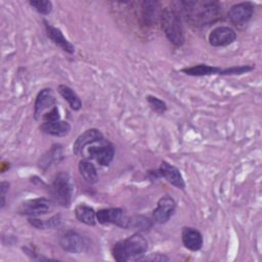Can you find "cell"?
<instances>
[{
    "label": "cell",
    "instance_id": "obj_27",
    "mask_svg": "<svg viewBox=\"0 0 262 262\" xmlns=\"http://www.w3.org/2000/svg\"><path fill=\"white\" fill-rule=\"evenodd\" d=\"M146 100L150 106V108L156 112L159 115L164 114L167 111V104L164 100L154 96V95H147L146 96Z\"/></svg>",
    "mask_w": 262,
    "mask_h": 262
},
{
    "label": "cell",
    "instance_id": "obj_16",
    "mask_svg": "<svg viewBox=\"0 0 262 262\" xmlns=\"http://www.w3.org/2000/svg\"><path fill=\"white\" fill-rule=\"evenodd\" d=\"M44 24H45V29H46V33H47L48 38H50V40L55 45L60 47L63 51L68 52V53H74V51H75L74 45L64 38L61 31L57 28H54V27L50 26L46 21H44Z\"/></svg>",
    "mask_w": 262,
    "mask_h": 262
},
{
    "label": "cell",
    "instance_id": "obj_29",
    "mask_svg": "<svg viewBox=\"0 0 262 262\" xmlns=\"http://www.w3.org/2000/svg\"><path fill=\"white\" fill-rule=\"evenodd\" d=\"M57 120H59V112H58L57 106L55 105L51 111H49L42 117L41 122L47 123V122H53V121H57Z\"/></svg>",
    "mask_w": 262,
    "mask_h": 262
},
{
    "label": "cell",
    "instance_id": "obj_11",
    "mask_svg": "<svg viewBox=\"0 0 262 262\" xmlns=\"http://www.w3.org/2000/svg\"><path fill=\"white\" fill-rule=\"evenodd\" d=\"M254 8L249 2H241L230 7L228 11V18L235 25H245L253 16Z\"/></svg>",
    "mask_w": 262,
    "mask_h": 262
},
{
    "label": "cell",
    "instance_id": "obj_30",
    "mask_svg": "<svg viewBox=\"0 0 262 262\" xmlns=\"http://www.w3.org/2000/svg\"><path fill=\"white\" fill-rule=\"evenodd\" d=\"M9 188V183L7 181H2L0 183V196H1V208L5 206V198H6V192L8 191Z\"/></svg>",
    "mask_w": 262,
    "mask_h": 262
},
{
    "label": "cell",
    "instance_id": "obj_17",
    "mask_svg": "<svg viewBox=\"0 0 262 262\" xmlns=\"http://www.w3.org/2000/svg\"><path fill=\"white\" fill-rule=\"evenodd\" d=\"M40 130L49 135L53 136H66L71 131V125L66 121H53V122H47V123H41Z\"/></svg>",
    "mask_w": 262,
    "mask_h": 262
},
{
    "label": "cell",
    "instance_id": "obj_23",
    "mask_svg": "<svg viewBox=\"0 0 262 262\" xmlns=\"http://www.w3.org/2000/svg\"><path fill=\"white\" fill-rule=\"evenodd\" d=\"M63 159V149L60 144H53L48 150L47 154H45L41 160L40 167L44 168V166L47 168L51 165V163H58Z\"/></svg>",
    "mask_w": 262,
    "mask_h": 262
},
{
    "label": "cell",
    "instance_id": "obj_4",
    "mask_svg": "<svg viewBox=\"0 0 262 262\" xmlns=\"http://www.w3.org/2000/svg\"><path fill=\"white\" fill-rule=\"evenodd\" d=\"M73 182L67 172H59L55 175L50 186L51 196L57 205L61 207H69L73 196Z\"/></svg>",
    "mask_w": 262,
    "mask_h": 262
},
{
    "label": "cell",
    "instance_id": "obj_20",
    "mask_svg": "<svg viewBox=\"0 0 262 262\" xmlns=\"http://www.w3.org/2000/svg\"><path fill=\"white\" fill-rule=\"evenodd\" d=\"M79 172L84 180L90 184H94L98 181V174L95 166L87 159H82L79 162Z\"/></svg>",
    "mask_w": 262,
    "mask_h": 262
},
{
    "label": "cell",
    "instance_id": "obj_9",
    "mask_svg": "<svg viewBox=\"0 0 262 262\" xmlns=\"http://www.w3.org/2000/svg\"><path fill=\"white\" fill-rule=\"evenodd\" d=\"M176 209V203L175 201L169 196L165 195L162 196L157 204L156 209L152 211V220L156 223L164 224L169 221V219L172 217Z\"/></svg>",
    "mask_w": 262,
    "mask_h": 262
},
{
    "label": "cell",
    "instance_id": "obj_18",
    "mask_svg": "<svg viewBox=\"0 0 262 262\" xmlns=\"http://www.w3.org/2000/svg\"><path fill=\"white\" fill-rule=\"evenodd\" d=\"M142 18L146 25H152L162 15V11L159 2L157 1H144L142 2Z\"/></svg>",
    "mask_w": 262,
    "mask_h": 262
},
{
    "label": "cell",
    "instance_id": "obj_14",
    "mask_svg": "<svg viewBox=\"0 0 262 262\" xmlns=\"http://www.w3.org/2000/svg\"><path fill=\"white\" fill-rule=\"evenodd\" d=\"M159 173L172 185L179 189H184L185 183L180 171L170 163L163 161L159 168Z\"/></svg>",
    "mask_w": 262,
    "mask_h": 262
},
{
    "label": "cell",
    "instance_id": "obj_2",
    "mask_svg": "<svg viewBox=\"0 0 262 262\" xmlns=\"http://www.w3.org/2000/svg\"><path fill=\"white\" fill-rule=\"evenodd\" d=\"M147 249L148 243L146 238L140 232H136L127 238L116 243L112 253L115 260L118 262H125L130 259H141Z\"/></svg>",
    "mask_w": 262,
    "mask_h": 262
},
{
    "label": "cell",
    "instance_id": "obj_31",
    "mask_svg": "<svg viewBox=\"0 0 262 262\" xmlns=\"http://www.w3.org/2000/svg\"><path fill=\"white\" fill-rule=\"evenodd\" d=\"M145 260H148V261H168L169 258L165 255H162V254H150V256L146 257Z\"/></svg>",
    "mask_w": 262,
    "mask_h": 262
},
{
    "label": "cell",
    "instance_id": "obj_10",
    "mask_svg": "<svg viewBox=\"0 0 262 262\" xmlns=\"http://www.w3.org/2000/svg\"><path fill=\"white\" fill-rule=\"evenodd\" d=\"M236 39V33L233 29L221 26L213 29L209 34L208 41L211 46L222 47L233 43Z\"/></svg>",
    "mask_w": 262,
    "mask_h": 262
},
{
    "label": "cell",
    "instance_id": "obj_25",
    "mask_svg": "<svg viewBox=\"0 0 262 262\" xmlns=\"http://www.w3.org/2000/svg\"><path fill=\"white\" fill-rule=\"evenodd\" d=\"M152 226V221L144 216H132L129 217L128 228H134L139 231L148 230Z\"/></svg>",
    "mask_w": 262,
    "mask_h": 262
},
{
    "label": "cell",
    "instance_id": "obj_21",
    "mask_svg": "<svg viewBox=\"0 0 262 262\" xmlns=\"http://www.w3.org/2000/svg\"><path fill=\"white\" fill-rule=\"evenodd\" d=\"M58 93L62 96L64 100L68 101L71 108L74 111H79L82 107V102L79 96L76 94V92L67 85H59L57 88Z\"/></svg>",
    "mask_w": 262,
    "mask_h": 262
},
{
    "label": "cell",
    "instance_id": "obj_1",
    "mask_svg": "<svg viewBox=\"0 0 262 262\" xmlns=\"http://www.w3.org/2000/svg\"><path fill=\"white\" fill-rule=\"evenodd\" d=\"M173 9L196 27L215 23L221 14V7L215 1H178Z\"/></svg>",
    "mask_w": 262,
    "mask_h": 262
},
{
    "label": "cell",
    "instance_id": "obj_12",
    "mask_svg": "<svg viewBox=\"0 0 262 262\" xmlns=\"http://www.w3.org/2000/svg\"><path fill=\"white\" fill-rule=\"evenodd\" d=\"M101 139H103V135L98 129H94V128L88 129L77 137L73 145V151L76 156L82 157L84 149L88 145L92 144L93 142L99 141Z\"/></svg>",
    "mask_w": 262,
    "mask_h": 262
},
{
    "label": "cell",
    "instance_id": "obj_3",
    "mask_svg": "<svg viewBox=\"0 0 262 262\" xmlns=\"http://www.w3.org/2000/svg\"><path fill=\"white\" fill-rule=\"evenodd\" d=\"M161 24L164 33L171 43L181 46L184 43V34L180 15L173 9H165L162 11Z\"/></svg>",
    "mask_w": 262,
    "mask_h": 262
},
{
    "label": "cell",
    "instance_id": "obj_6",
    "mask_svg": "<svg viewBox=\"0 0 262 262\" xmlns=\"http://www.w3.org/2000/svg\"><path fill=\"white\" fill-rule=\"evenodd\" d=\"M96 220L100 224H115L122 228H128L129 217L120 208L101 209L96 212Z\"/></svg>",
    "mask_w": 262,
    "mask_h": 262
},
{
    "label": "cell",
    "instance_id": "obj_26",
    "mask_svg": "<svg viewBox=\"0 0 262 262\" xmlns=\"http://www.w3.org/2000/svg\"><path fill=\"white\" fill-rule=\"evenodd\" d=\"M29 3L40 14L46 15L52 10V2L48 0H32Z\"/></svg>",
    "mask_w": 262,
    "mask_h": 262
},
{
    "label": "cell",
    "instance_id": "obj_5",
    "mask_svg": "<svg viewBox=\"0 0 262 262\" xmlns=\"http://www.w3.org/2000/svg\"><path fill=\"white\" fill-rule=\"evenodd\" d=\"M115 156L114 146L106 140L101 139L99 141L93 142L92 144L88 145L84 151L82 157L84 159H93L95 160L100 166H108Z\"/></svg>",
    "mask_w": 262,
    "mask_h": 262
},
{
    "label": "cell",
    "instance_id": "obj_22",
    "mask_svg": "<svg viewBox=\"0 0 262 262\" xmlns=\"http://www.w3.org/2000/svg\"><path fill=\"white\" fill-rule=\"evenodd\" d=\"M182 73L188 76H209L214 74H220L221 69L218 67H213L209 64H196L190 68H185L181 70Z\"/></svg>",
    "mask_w": 262,
    "mask_h": 262
},
{
    "label": "cell",
    "instance_id": "obj_28",
    "mask_svg": "<svg viewBox=\"0 0 262 262\" xmlns=\"http://www.w3.org/2000/svg\"><path fill=\"white\" fill-rule=\"evenodd\" d=\"M254 69V67L252 66H239V67H232L230 69H225V70H221L219 75H241V74H245L248 73L250 71H252Z\"/></svg>",
    "mask_w": 262,
    "mask_h": 262
},
{
    "label": "cell",
    "instance_id": "obj_15",
    "mask_svg": "<svg viewBox=\"0 0 262 262\" xmlns=\"http://www.w3.org/2000/svg\"><path fill=\"white\" fill-rule=\"evenodd\" d=\"M181 239L183 246L193 252L201 250L204 244L202 233L192 227H183L181 231Z\"/></svg>",
    "mask_w": 262,
    "mask_h": 262
},
{
    "label": "cell",
    "instance_id": "obj_24",
    "mask_svg": "<svg viewBox=\"0 0 262 262\" xmlns=\"http://www.w3.org/2000/svg\"><path fill=\"white\" fill-rule=\"evenodd\" d=\"M28 221L35 228L44 230V229L57 227L60 224L61 220H60L59 215H55V216H52L51 218L46 219V220H42V219H38L37 217H33V218H30Z\"/></svg>",
    "mask_w": 262,
    "mask_h": 262
},
{
    "label": "cell",
    "instance_id": "obj_19",
    "mask_svg": "<svg viewBox=\"0 0 262 262\" xmlns=\"http://www.w3.org/2000/svg\"><path fill=\"white\" fill-rule=\"evenodd\" d=\"M75 215L76 218L89 226H93L96 223V212L89 206L80 204L75 208Z\"/></svg>",
    "mask_w": 262,
    "mask_h": 262
},
{
    "label": "cell",
    "instance_id": "obj_7",
    "mask_svg": "<svg viewBox=\"0 0 262 262\" xmlns=\"http://www.w3.org/2000/svg\"><path fill=\"white\" fill-rule=\"evenodd\" d=\"M52 209V202L45 198H37L24 202L18 212L23 215H28L32 217H38L47 214Z\"/></svg>",
    "mask_w": 262,
    "mask_h": 262
},
{
    "label": "cell",
    "instance_id": "obj_13",
    "mask_svg": "<svg viewBox=\"0 0 262 262\" xmlns=\"http://www.w3.org/2000/svg\"><path fill=\"white\" fill-rule=\"evenodd\" d=\"M60 248L69 253H81L84 250L85 244L82 236L75 231H68L59 238Z\"/></svg>",
    "mask_w": 262,
    "mask_h": 262
},
{
    "label": "cell",
    "instance_id": "obj_8",
    "mask_svg": "<svg viewBox=\"0 0 262 262\" xmlns=\"http://www.w3.org/2000/svg\"><path fill=\"white\" fill-rule=\"evenodd\" d=\"M55 106V97L52 89L45 88L42 89L35 100L34 104V118L37 121H41L42 117L51 111Z\"/></svg>",
    "mask_w": 262,
    "mask_h": 262
}]
</instances>
